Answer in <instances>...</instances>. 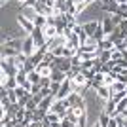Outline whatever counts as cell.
Here are the masks:
<instances>
[{
    "mask_svg": "<svg viewBox=\"0 0 127 127\" xmlns=\"http://www.w3.org/2000/svg\"><path fill=\"white\" fill-rule=\"evenodd\" d=\"M70 93H74V89H72V85H70V80H66V82H63L61 89H59L57 99H66V97H68Z\"/></svg>",
    "mask_w": 127,
    "mask_h": 127,
    "instance_id": "11",
    "label": "cell"
},
{
    "mask_svg": "<svg viewBox=\"0 0 127 127\" xmlns=\"http://www.w3.org/2000/svg\"><path fill=\"white\" fill-rule=\"evenodd\" d=\"M32 36V42H34V46H36V51H40V49L46 48V44H48V40H46V36H44L42 29H36V31L31 34Z\"/></svg>",
    "mask_w": 127,
    "mask_h": 127,
    "instance_id": "5",
    "label": "cell"
},
{
    "mask_svg": "<svg viewBox=\"0 0 127 127\" xmlns=\"http://www.w3.org/2000/svg\"><path fill=\"white\" fill-rule=\"evenodd\" d=\"M116 2H118L120 6H125V4H127V0H116Z\"/></svg>",
    "mask_w": 127,
    "mask_h": 127,
    "instance_id": "15",
    "label": "cell"
},
{
    "mask_svg": "<svg viewBox=\"0 0 127 127\" xmlns=\"http://www.w3.org/2000/svg\"><path fill=\"white\" fill-rule=\"evenodd\" d=\"M84 2H87V0H72V4H76V6H80V4H84Z\"/></svg>",
    "mask_w": 127,
    "mask_h": 127,
    "instance_id": "14",
    "label": "cell"
},
{
    "mask_svg": "<svg viewBox=\"0 0 127 127\" xmlns=\"http://www.w3.org/2000/svg\"><path fill=\"white\" fill-rule=\"evenodd\" d=\"M15 21H17V25L21 27V29L27 32V34H32V32L36 31L34 23H32V21H29V19H25V17H23L21 13H17V15H15Z\"/></svg>",
    "mask_w": 127,
    "mask_h": 127,
    "instance_id": "6",
    "label": "cell"
},
{
    "mask_svg": "<svg viewBox=\"0 0 127 127\" xmlns=\"http://www.w3.org/2000/svg\"><path fill=\"white\" fill-rule=\"evenodd\" d=\"M15 84L19 85V87H25L27 91L32 89V84L29 82V72H17L15 76Z\"/></svg>",
    "mask_w": 127,
    "mask_h": 127,
    "instance_id": "9",
    "label": "cell"
},
{
    "mask_svg": "<svg viewBox=\"0 0 127 127\" xmlns=\"http://www.w3.org/2000/svg\"><path fill=\"white\" fill-rule=\"evenodd\" d=\"M101 27H102V31H104V34H106V36H110L112 32L116 31V25H114V21H112L110 13H106V15L102 17V21H101Z\"/></svg>",
    "mask_w": 127,
    "mask_h": 127,
    "instance_id": "7",
    "label": "cell"
},
{
    "mask_svg": "<svg viewBox=\"0 0 127 127\" xmlns=\"http://www.w3.org/2000/svg\"><path fill=\"white\" fill-rule=\"evenodd\" d=\"M68 102H66V99H55L51 104V108H49V112H53V114H57L61 120H63L66 114H68Z\"/></svg>",
    "mask_w": 127,
    "mask_h": 127,
    "instance_id": "2",
    "label": "cell"
},
{
    "mask_svg": "<svg viewBox=\"0 0 127 127\" xmlns=\"http://www.w3.org/2000/svg\"><path fill=\"white\" fill-rule=\"evenodd\" d=\"M125 116H127V112H125Z\"/></svg>",
    "mask_w": 127,
    "mask_h": 127,
    "instance_id": "16",
    "label": "cell"
},
{
    "mask_svg": "<svg viewBox=\"0 0 127 127\" xmlns=\"http://www.w3.org/2000/svg\"><path fill=\"white\" fill-rule=\"evenodd\" d=\"M66 42H68V38L64 36V34H59V36H55V38H51L48 44H46V51H49V53H55V51H59V49H63V48H66Z\"/></svg>",
    "mask_w": 127,
    "mask_h": 127,
    "instance_id": "1",
    "label": "cell"
},
{
    "mask_svg": "<svg viewBox=\"0 0 127 127\" xmlns=\"http://www.w3.org/2000/svg\"><path fill=\"white\" fill-rule=\"evenodd\" d=\"M82 27H84V31H85L87 36H95L97 29L101 27V21H87V23H84Z\"/></svg>",
    "mask_w": 127,
    "mask_h": 127,
    "instance_id": "12",
    "label": "cell"
},
{
    "mask_svg": "<svg viewBox=\"0 0 127 127\" xmlns=\"http://www.w3.org/2000/svg\"><path fill=\"white\" fill-rule=\"evenodd\" d=\"M19 13H21V15L25 17V19L32 21V23L36 21V17H38V11H36V8H34V6H23Z\"/></svg>",
    "mask_w": 127,
    "mask_h": 127,
    "instance_id": "10",
    "label": "cell"
},
{
    "mask_svg": "<svg viewBox=\"0 0 127 127\" xmlns=\"http://www.w3.org/2000/svg\"><path fill=\"white\" fill-rule=\"evenodd\" d=\"M34 70L40 74V78H51V74H53V66L49 63H46V61H42Z\"/></svg>",
    "mask_w": 127,
    "mask_h": 127,
    "instance_id": "8",
    "label": "cell"
},
{
    "mask_svg": "<svg viewBox=\"0 0 127 127\" xmlns=\"http://www.w3.org/2000/svg\"><path fill=\"white\" fill-rule=\"evenodd\" d=\"M42 32H44V36H46V40H51V38H55V36H59L61 34V31H59V27L55 25V21L53 19H48V23L42 27Z\"/></svg>",
    "mask_w": 127,
    "mask_h": 127,
    "instance_id": "3",
    "label": "cell"
},
{
    "mask_svg": "<svg viewBox=\"0 0 127 127\" xmlns=\"http://www.w3.org/2000/svg\"><path fill=\"white\" fill-rule=\"evenodd\" d=\"M21 53L25 55V57L31 59L34 53H36V46H34V42H32V36L29 34V36L23 38V44H21Z\"/></svg>",
    "mask_w": 127,
    "mask_h": 127,
    "instance_id": "4",
    "label": "cell"
},
{
    "mask_svg": "<svg viewBox=\"0 0 127 127\" xmlns=\"http://www.w3.org/2000/svg\"><path fill=\"white\" fill-rule=\"evenodd\" d=\"M17 4L19 6H29V2H31V0H15Z\"/></svg>",
    "mask_w": 127,
    "mask_h": 127,
    "instance_id": "13",
    "label": "cell"
}]
</instances>
